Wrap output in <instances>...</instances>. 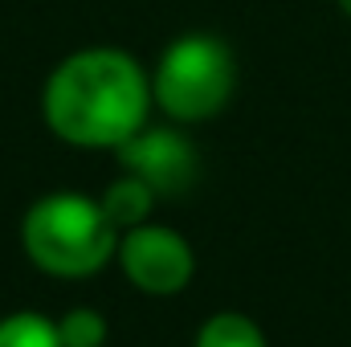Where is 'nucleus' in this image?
Returning a JSON list of instances; mask_svg holds the SVG:
<instances>
[{
  "instance_id": "nucleus-2",
  "label": "nucleus",
  "mask_w": 351,
  "mask_h": 347,
  "mask_svg": "<svg viewBox=\"0 0 351 347\" xmlns=\"http://www.w3.org/2000/svg\"><path fill=\"white\" fill-rule=\"evenodd\" d=\"M119 229L86 192H45L21 221L29 261L53 278H90L119 254Z\"/></svg>"
},
{
  "instance_id": "nucleus-6",
  "label": "nucleus",
  "mask_w": 351,
  "mask_h": 347,
  "mask_svg": "<svg viewBox=\"0 0 351 347\" xmlns=\"http://www.w3.org/2000/svg\"><path fill=\"white\" fill-rule=\"evenodd\" d=\"M98 204H102V213L110 217V225H114L119 233H127V229L147 225V217H152V208H156V192H152L139 176L123 172L102 196H98Z\"/></svg>"
},
{
  "instance_id": "nucleus-1",
  "label": "nucleus",
  "mask_w": 351,
  "mask_h": 347,
  "mask_svg": "<svg viewBox=\"0 0 351 347\" xmlns=\"http://www.w3.org/2000/svg\"><path fill=\"white\" fill-rule=\"evenodd\" d=\"M41 110L62 143L119 152L135 131L147 127L152 78L123 49H78L49 74Z\"/></svg>"
},
{
  "instance_id": "nucleus-4",
  "label": "nucleus",
  "mask_w": 351,
  "mask_h": 347,
  "mask_svg": "<svg viewBox=\"0 0 351 347\" xmlns=\"http://www.w3.org/2000/svg\"><path fill=\"white\" fill-rule=\"evenodd\" d=\"M119 265H123V274H127V282L135 286V290H143V294H160V298H168V294H180L188 282H192V274H196V254H192V246L168 229V225H139V229H127L123 237H119Z\"/></svg>"
},
{
  "instance_id": "nucleus-8",
  "label": "nucleus",
  "mask_w": 351,
  "mask_h": 347,
  "mask_svg": "<svg viewBox=\"0 0 351 347\" xmlns=\"http://www.w3.org/2000/svg\"><path fill=\"white\" fill-rule=\"evenodd\" d=\"M0 347H62L58 323L37 311H16L0 319Z\"/></svg>"
},
{
  "instance_id": "nucleus-3",
  "label": "nucleus",
  "mask_w": 351,
  "mask_h": 347,
  "mask_svg": "<svg viewBox=\"0 0 351 347\" xmlns=\"http://www.w3.org/2000/svg\"><path fill=\"white\" fill-rule=\"evenodd\" d=\"M233 86V49L213 33H184L160 53L152 74V102L172 123H204L229 106Z\"/></svg>"
},
{
  "instance_id": "nucleus-5",
  "label": "nucleus",
  "mask_w": 351,
  "mask_h": 347,
  "mask_svg": "<svg viewBox=\"0 0 351 347\" xmlns=\"http://www.w3.org/2000/svg\"><path fill=\"white\" fill-rule=\"evenodd\" d=\"M119 168L139 176L156 196H184L196 184V147L176 127H143L119 152Z\"/></svg>"
},
{
  "instance_id": "nucleus-10",
  "label": "nucleus",
  "mask_w": 351,
  "mask_h": 347,
  "mask_svg": "<svg viewBox=\"0 0 351 347\" xmlns=\"http://www.w3.org/2000/svg\"><path fill=\"white\" fill-rule=\"evenodd\" d=\"M339 8H343V12L351 16V0H339Z\"/></svg>"
},
{
  "instance_id": "nucleus-7",
  "label": "nucleus",
  "mask_w": 351,
  "mask_h": 347,
  "mask_svg": "<svg viewBox=\"0 0 351 347\" xmlns=\"http://www.w3.org/2000/svg\"><path fill=\"white\" fill-rule=\"evenodd\" d=\"M192 347H265L262 327L241 311H217L200 323Z\"/></svg>"
},
{
  "instance_id": "nucleus-9",
  "label": "nucleus",
  "mask_w": 351,
  "mask_h": 347,
  "mask_svg": "<svg viewBox=\"0 0 351 347\" xmlns=\"http://www.w3.org/2000/svg\"><path fill=\"white\" fill-rule=\"evenodd\" d=\"M62 347H102L106 344V319L94 307H74L58 319Z\"/></svg>"
}]
</instances>
